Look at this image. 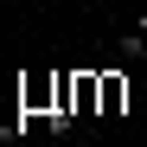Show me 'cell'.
Listing matches in <instances>:
<instances>
[{
  "instance_id": "obj_1",
  "label": "cell",
  "mask_w": 147,
  "mask_h": 147,
  "mask_svg": "<svg viewBox=\"0 0 147 147\" xmlns=\"http://www.w3.org/2000/svg\"><path fill=\"white\" fill-rule=\"evenodd\" d=\"M121 102H128V83H121L115 70H102V109L96 115H121Z\"/></svg>"
},
{
  "instance_id": "obj_2",
  "label": "cell",
  "mask_w": 147,
  "mask_h": 147,
  "mask_svg": "<svg viewBox=\"0 0 147 147\" xmlns=\"http://www.w3.org/2000/svg\"><path fill=\"white\" fill-rule=\"evenodd\" d=\"M121 58H147V32H141V26L121 32Z\"/></svg>"
},
{
  "instance_id": "obj_3",
  "label": "cell",
  "mask_w": 147,
  "mask_h": 147,
  "mask_svg": "<svg viewBox=\"0 0 147 147\" xmlns=\"http://www.w3.org/2000/svg\"><path fill=\"white\" fill-rule=\"evenodd\" d=\"M134 26H141V32H147V7H141V13H134Z\"/></svg>"
}]
</instances>
